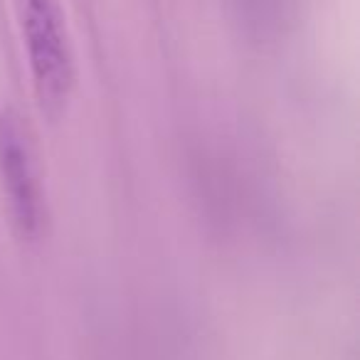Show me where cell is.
<instances>
[{
    "label": "cell",
    "mask_w": 360,
    "mask_h": 360,
    "mask_svg": "<svg viewBox=\"0 0 360 360\" xmlns=\"http://www.w3.org/2000/svg\"><path fill=\"white\" fill-rule=\"evenodd\" d=\"M32 86L40 109L60 116L75 89V60L57 0H18Z\"/></svg>",
    "instance_id": "obj_1"
},
{
    "label": "cell",
    "mask_w": 360,
    "mask_h": 360,
    "mask_svg": "<svg viewBox=\"0 0 360 360\" xmlns=\"http://www.w3.org/2000/svg\"><path fill=\"white\" fill-rule=\"evenodd\" d=\"M0 180L18 235L37 240L45 225V200L27 136L11 109H0Z\"/></svg>",
    "instance_id": "obj_2"
}]
</instances>
